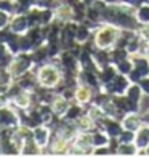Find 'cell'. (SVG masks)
Here are the masks:
<instances>
[{"instance_id":"cell-18","label":"cell","mask_w":149,"mask_h":157,"mask_svg":"<svg viewBox=\"0 0 149 157\" xmlns=\"http://www.w3.org/2000/svg\"><path fill=\"white\" fill-rule=\"evenodd\" d=\"M120 5H125V6H130V8H136L138 5L143 3V0H119Z\"/></svg>"},{"instance_id":"cell-6","label":"cell","mask_w":149,"mask_h":157,"mask_svg":"<svg viewBox=\"0 0 149 157\" xmlns=\"http://www.w3.org/2000/svg\"><path fill=\"white\" fill-rule=\"evenodd\" d=\"M132 61H133V69L141 75V77H147L149 75V58L146 55H132Z\"/></svg>"},{"instance_id":"cell-17","label":"cell","mask_w":149,"mask_h":157,"mask_svg":"<svg viewBox=\"0 0 149 157\" xmlns=\"http://www.w3.org/2000/svg\"><path fill=\"white\" fill-rule=\"evenodd\" d=\"M138 83H139L141 90H143L144 96H149V75H147V77H143Z\"/></svg>"},{"instance_id":"cell-7","label":"cell","mask_w":149,"mask_h":157,"mask_svg":"<svg viewBox=\"0 0 149 157\" xmlns=\"http://www.w3.org/2000/svg\"><path fill=\"white\" fill-rule=\"evenodd\" d=\"M122 127L125 130H132V132H136L138 128L143 125V119H141V114L139 112H128L122 117Z\"/></svg>"},{"instance_id":"cell-4","label":"cell","mask_w":149,"mask_h":157,"mask_svg":"<svg viewBox=\"0 0 149 157\" xmlns=\"http://www.w3.org/2000/svg\"><path fill=\"white\" fill-rule=\"evenodd\" d=\"M96 128L103 130L109 138H119V135L122 133V130H124L122 122H120L119 119L108 117V116H106L104 119H101V120L96 124Z\"/></svg>"},{"instance_id":"cell-14","label":"cell","mask_w":149,"mask_h":157,"mask_svg":"<svg viewBox=\"0 0 149 157\" xmlns=\"http://www.w3.org/2000/svg\"><path fill=\"white\" fill-rule=\"evenodd\" d=\"M90 35H91V32H90V29L87 26H80L79 29H77V32H75V37H77V42H85V40H88L90 39Z\"/></svg>"},{"instance_id":"cell-15","label":"cell","mask_w":149,"mask_h":157,"mask_svg":"<svg viewBox=\"0 0 149 157\" xmlns=\"http://www.w3.org/2000/svg\"><path fill=\"white\" fill-rule=\"evenodd\" d=\"M117 140H119V143H135V132L125 130V128H124Z\"/></svg>"},{"instance_id":"cell-11","label":"cell","mask_w":149,"mask_h":157,"mask_svg":"<svg viewBox=\"0 0 149 157\" xmlns=\"http://www.w3.org/2000/svg\"><path fill=\"white\" fill-rule=\"evenodd\" d=\"M109 143V136L106 135L103 130H95L91 132V146L93 147H99V146H108Z\"/></svg>"},{"instance_id":"cell-1","label":"cell","mask_w":149,"mask_h":157,"mask_svg":"<svg viewBox=\"0 0 149 157\" xmlns=\"http://www.w3.org/2000/svg\"><path fill=\"white\" fill-rule=\"evenodd\" d=\"M101 24H112L119 27L120 31L128 29V31H136L139 23L135 18V8L125 5H106L101 10Z\"/></svg>"},{"instance_id":"cell-2","label":"cell","mask_w":149,"mask_h":157,"mask_svg":"<svg viewBox=\"0 0 149 157\" xmlns=\"http://www.w3.org/2000/svg\"><path fill=\"white\" fill-rule=\"evenodd\" d=\"M120 35V29L112 24H99L95 32V47L109 50L116 45Z\"/></svg>"},{"instance_id":"cell-10","label":"cell","mask_w":149,"mask_h":157,"mask_svg":"<svg viewBox=\"0 0 149 157\" xmlns=\"http://www.w3.org/2000/svg\"><path fill=\"white\" fill-rule=\"evenodd\" d=\"M135 18L139 24H149V5L141 3L135 8Z\"/></svg>"},{"instance_id":"cell-13","label":"cell","mask_w":149,"mask_h":157,"mask_svg":"<svg viewBox=\"0 0 149 157\" xmlns=\"http://www.w3.org/2000/svg\"><path fill=\"white\" fill-rule=\"evenodd\" d=\"M114 66L117 67V72L119 74H124V75H128L130 71L133 69V61H132V55L128 56V58H125L122 61H119L117 64H114Z\"/></svg>"},{"instance_id":"cell-16","label":"cell","mask_w":149,"mask_h":157,"mask_svg":"<svg viewBox=\"0 0 149 157\" xmlns=\"http://www.w3.org/2000/svg\"><path fill=\"white\" fill-rule=\"evenodd\" d=\"M136 34L143 42H149V24H139L136 29Z\"/></svg>"},{"instance_id":"cell-9","label":"cell","mask_w":149,"mask_h":157,"mask_svg":"<svg viewBox=\"0 0 149 157\" xmlns=\"http://www.w3.org/2000/svg\"><path fill=\"white\" fill-rule=\"evenodd\" d=\"M75 99L80 104H87L90 101H93V88L88 85H80L75 91Z\"/></svg>"},{"instance_id":"cell-8","label":"cell","mask_w":149,"mask_h":157,"mask_svg":"<svg viewBox=\"0 0 149 157\" xmlns=\"http://www.w3.org/2000/svg\"><path fill=\"white\" fill-rule=\"evenodd\" d=\"M135 144L138 149H146L149 144V125L143 124L135 132Z\"/></svg>"},{"instance_id":"cell-3","label":"cell","mask_w":149,"mask_h":157,"mask_svg":"<svg viewBox=\"0 0 149 157\" xmlns=\"http://www.w3.org/2000/svg\"><path fill=\"white\" fill-rule=\"evenodd\" d=\"M130 80H128V77L124 75V74H117L112 80H109L108 83H104L101 90H104L106 93H109V95H125V91L127 88L130 87Z\"/></svg>"},{"instance_id":"cell-12","label":"cell","mask_w":149,"mask_h":157,"mask_svg":"<svg viewBox=\"0 0 149 157\" xmlns=\"http://www.w3.org/2000/svg\"><path fill=\"white\" fill-rule=\"evenodd\" d=\"M138 147L135 143H120L117 147V154L116 155H136Z\"/></svg>"},{"instance_id":"cell-21","label":"cell","mask_w":149,"mask_h":157,"mask_svg":"<svg viewBox=\"0 0 149 157\" xmlns=\"http://www.w3.org/2000/svg\"><path fill=\"white\" fill-rule=\"evenodd\" d=\"M143 3H147L149 5V0H143Z\"/></svg>"},{"instance_id":"cell-5","label":"cell","mask_w":149,"mask_h":157,"mask_svg":"<svg viewBox=\"0 0 149 157\" xmlns=\"http://www.w3.org/2000/svg\"><path fill=\"white\" fill-rule=\"evenodd\" d=\"M125 96L132 103L133 109L136 112H139L141 103H143V98H144V93H143V90H141L139 83H130V87L127 88V91H125Z\"/></svg>"},{"instance_id":"cell-20","label":"cell","mask_w":149,"mask_h":157,"mask_svg":"<svg viewBox=\"0 0 149 157\" xmlns=\"http://www.w3.org/2000/svg\"><path fill=\"white\" fill-rule=\"evenodd\" d=\"M146 155H149V144H147V147H146Z\"/></svg>"},{"instance_id":"cell-19","label":"cell","mask_w":149,"mask_h":157,"mask_svg":"<svg viewBox=\"0 0 149 157\" xmlns=\"http://www.w3.org/2000/svg\"><path fill=\"white\" fill-rule=\"evenodd\" d=\"M108 5H116V3H119V0H104Z\"/></svg>"}]
</instances>
